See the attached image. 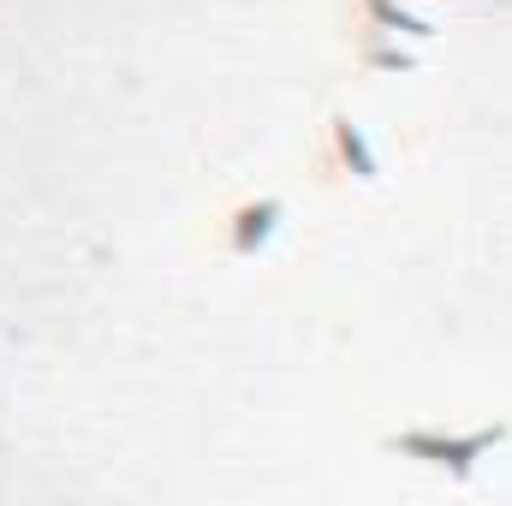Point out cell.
I'll return each instance as SVG.
<instances>
[{"label":"cell","mask_w":512,"mask_h":506,"mask_svg":"<svg viewBox=\"0 0 512 506\" xmlns=\"http://www.w3.org/2000/svg\"><path fill=\"white\" fill-rule=\"evenodd\" d=\"M507 441V429H471V435H441V429H405V435H387V447L399 459H417V465H435L447 477H471L495 447Z\"/></svg>","instance_id":"cell-1"}]
</instances>
